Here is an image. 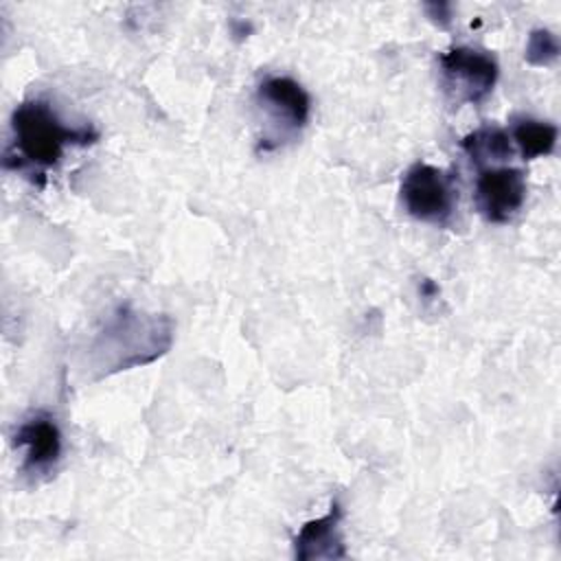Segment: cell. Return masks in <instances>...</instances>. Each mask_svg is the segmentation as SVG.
I'll return each mask as SVG.
<instances>
[{"instance_id": "8fae6325", "label": "cell", "mask_w": 561, "mask_h": 561, "mask_svg": "<svg viewBox=\"0 0 561 561\" xmlns=\"http://www.w3.org/2000/svg\"><path fill=\"white\" fill-rule=\"evenodd\" d=\"M559 39L552 31L548 28H533L530 35H528V42H526V61L530 66H550L557 61L559 57Z\"/></svg>"}, {"instance_id": "ba28073f", "label": "cell", "mask_w": 561, "mask_h": 561, "mask_svg": "<svg viewBox=\"0 0 561 561\" xmlns=\"http://www.w3.org/2000/svg\"><path fill=\"white\" fill-rule=\"evenodd\" d=\"M340 519H342V508L337 502L331 504L327 515L318 519H309L294 539L296 559L300 561L344 559L346 550L340 533Z\"/></svg>"}, {"instance_id": "7c38bea8", "label": "cell", "mask_w": 561, "mask_h": 561, "mask_svg": "<svg viewBox=\"0 0 561 561\" xmlns=\"http://www.w3.org/2000/svg\"><path fill=\"white\" fill-rule=\"evenodd\" d=\"M430 18L438 24V26H447L451 20V7L447 2H434V4H425Z\"/></svg>"}, {"instance_id": "52a82bcc", "label": "cell", "mask_w": 561, "mask_h": 561, "mask_svg": "<svg viewBox=\"0 0 561 561\" xmlns=\"http://www.w3.org/2000/svg\"><path fill=\"white\" fill-rule=\"evenodd\" d=\"M15 447L24 449L22 467L31 473L50 469L61 456V432L50 414L35 412L13 436Z\"/></svg>"}, {"instance_id": "5b68a950", "label": "cell", "mask_w": 561, "mask_h": 561, "mask_svg": "<svg viewBox=\"0 0 561 561\" xmlns=\"http://www.w3.org/2000/svg\"><path fill=\"white\" fill-rule=\"evenodd\" d=\"M438 64L443 85L456 103L478 105L491 94L500 75L495 57L471 46H454L440 53Z\"/></svg>"}, {"instance_id": "6da1fadb", "label": "cell", "mask_w": 561, "mask_h": 561, "mask_svg": "<svg viewBox=\"0 0 561 561\" xmlns=\"http://www.w3.org/2000/svg\"><path fill=\"white\" fill-rule=\"evenodd\" d=\"M99 138L90 125H66L46 99H26L11 114V142L4 167L26 173L33 182L57 167L68 147H85Z\"/></svg>"}, {"instance_id": "277c9868", "label": "cell", "mask_w": 561, "mask_h": 561, "mask_svg": "<svg viewBox=\"0 0 561 561\" xmlns=\"http://www.w3.org/2000/svg\"><path fill=\"white\" fill-rule=\"evenodd\" d=\"M256 103L270 118V131L263 134L261 149H272L283 136L300 131L311 114L307 90L291 77H265L256 88Z\"/></svg>"}, {"instance_id": "3957f363", "label": "cell", "mask_w": 561, "mask_h": 561, "mask_svg": "<svg viewBox=\"0 0 561 561\" xmlns=\"http://www.w3.org/2000/svg\"><path fill=\"white\" fill-rule=\"evenodd\" d=\"M399 193L408 215L423 224L445 226L458 206V186L454 175L427 162H414L405 171Z\"/></svg>"}, {"instance_id": "30bf717a", "label": "cell", "mask_w": 561, "mask_h": 561, "mask_svg": "<svg viewBox=\"0 0 561 561\" xmlns=\"http://www.w3.org/2000/svg\"><path fill=\"white\" fill-rule=\"evenodd\" d=\"M508 136L513 140V147L519 151L524 160H535L541 156H550L554 151L559 129L548 121L522 116V118H515Z\"/></svg>"}, {"instance_id": "7a4b0ae2", "label": "cell", "mask_w": 561, "mask_h": 561, "mask_svg": "<svg viewBox=\"0 0 561 561\" xmlns=\"http://www.w3.org/2000/svg\"><path fill=\"white\" fill-rule=\"evenodd\" d=\"M173 342V320L164 313H142L129 305L118 307L92 344V362L101 375L149 364L164 355Z\"/></svg>"}, {"instance_id": "9c48e42d", "label": "cell", "mask_w": 561, "mask_h": 561, "mask_svg": "<svg viewBox=\"0 0 561 561\" xmlns=\"http://www.w3.org/2000/svg\"><path fill=\"white\" fill-rule=\"evenodd\" d=\"M462 151L469 156V160L478 167V169H486V167H500L504 164L515 147L513 140L508 136L506 129L497 127V125H482L473 131H469L462 142H460Z\"/></svg>"}, {"instance_id": "8992f818", "label": "cell", "mask_w": 561, "mask_h": 561, "mask_svg": "<svg viewBox=\"0 0 561 561\" xmlns=\"http://www.w3.org/2000/svg\"><path fill=\"white\" fill-rule=\"evenodd\" d=\"M526 199V175L517 167H486L478 171L473 202L491 224L511 221Z\"/></svg>"}]
</instances>
